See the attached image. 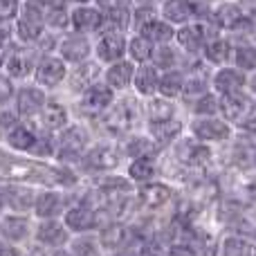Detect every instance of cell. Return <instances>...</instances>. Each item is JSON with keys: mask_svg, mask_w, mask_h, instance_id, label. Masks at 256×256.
<instances>
[{"mask_svg": "<svg viewBox=\"0 0 256 256\" xmlns=\"http://www.w3.org/2000/svg\"><path fill=\"white\" fill-rule=\"evenodd\" d=\"M97 130L88 122L74 120L68 128L56 132V160L54 162L63 164V166L76 168L88 148L97 142Z\"/></svg>", "mask_w": 256, "mask_h": 256, "instance_id": "1", "label": "cell"}, {"mask_svg": "<svg viewBox=\"0 0 256 256\" xmlns=\"http://www.w3.org/2000/svg\"><path fill=\"white\" fill-rule=\"evenodd\" d=\"M124 153H122L120 142L112 140H102L99 137L92 146L88 148V153L84 155V160L76 166V173L81 176H104V173H112L115 168H120V164L124 162Z\"/></svg>", "mask_w": 256, "mask_h": 256, "instance_id": "2", "label": "cell"}, {"mask_svg": "<svg viewBox=\"0 0 256 256\" xmlns=\"http://www.w3.org/2000/svg\"><path fill=\"white\" fill-rule=\"evenodd\" d=\"M117 97L106 84H97L90 90H86L81 97L72 99V112H74V120L79 122H88V124H97L112 106H115Z\"/></svg>", "mask_w": 256, "mask_h": 256, "instance_id": "3", "label": "cell"}, {"mask_svg": "<svg viewBox=\"0 0 256 256\" xmlns=\"http://www.w3.org/2000/svg\"><path fill=\"white\" fill-rule=\"evenodd\" d=\"M186 132L191 137H196L198 142L212 146H225L234 140L236 128L230 124L227 120H222L220 115L218 117H189L186 120Z\"/></svg>", "mask_w": 256, "mask_h": 256, "instance_id": "4", "label": "cell"}, {"mask_svg": "<svg viewBox=\"0 0 256 256\" xmlns=\"http://www.w3.org/2000/svg\"><path fill=\"white\" fill-rule=\"evenodd\" d=\"M168 153H171L173 162L180 164L184 171H198V168H204L212 164L216 150H214L212 146L198 142L196 137H191L189 132H184V135L168 148Z\"/></svg>", "mask_w": 256, "mask_h": 256, "instance_id": "5", "label": "cell"}, {"mask_svg": "<svg viewBox=\"0 0 256 256\" xmlns=\"http://www.w3.org/2000/svg\"><path fill=\"white\" fill-rule=\"evenodd\" d=\"M48 32L45 22V9L32 2H20L16 18H14V40L22 45H36V40Z\"/></svg>", "mask_w": 256, "mask_h": 256, "instance_id": "6", "label": "cell"}, {"mask_svg": "<svg viewBox=\"0 0 256 256\" xmlns=\"http://www.w3.org/2000/svg\"><path fill=\"white\" fill-rule=\"evenodd\" d=\"M40 58H43V54L36 50V45H22L14 40L2 72L16 84H27V81L34 79V72L38 68Z\"/></svg>", "mask_w": 256, "mask_h": 256, "instance_id": "7", "label": "cell"}, {"mask_svg": "<svg viewBox=\"0 0 256 256\" xmlns=\"http://www.w3.org/2000/svg\"><path fill=\"white\" fill-rule=\"evenodd\" d=\"M216 34H222L216 27H212L207 20H194L189 25H182L176 30V45L182 50V54L189 58H200L207 40Z\"/></svg>", "mask_w": 256, "mask_h": 256, "instance_id": "8", "label": "cell"}, {"mask_svg": "<svg viewBox=\"0 0 256 256\" xmlns=\"http://www.w3.org/2000/svg\"><path fill=\"white\" fill-rule=\"evenodd\" d=\"M68 74H70V66H68L61 56L50 54V56H43L38 61V68H36L32 81H34L38 88H43L48 94H63Z\"/></svg>", "mask_w": 256, "mask_h": 256, "instance_id": "9", "label": "cell"}, {"mask_svg": "<svg viewBox=\"0 0 256 256\" xmlns=\"http://www.w3.org/2000/svg\"><path fill=\"white\" fill-rule=\"evenodd\" d=\"M102 76H104V66L97 58H90V61H86V63L72 66L70 74H68V81H66V88H63V97H68L70 102L81 97L86 90L102 84Z\"/></svg>", "mask_w": 256, "mask_h": 256, "instance_id": "10", "label": "cell"}, {"mask_svg": "<svg viewBox=\"0 0 256 256\" xmlns=\"http://www.w3.org/2000/svg\"><path fill=\"white\" fill-rule=\"evenodd\" d=\"M48 99L50 94L43 88H38L34 81H27V84H18L12 108L22 122H36L43 112Z\"/></svg>", "mask_w": 256, "mask_h": 256, "instance_id": "11", "label": "cell"}, {"mask_svg": "<svg viewBox=\"0 0 256 256\" xmlns=\"http://www.w3.org/2000/svg\"><path fill=\"white\" fill-rule=\"evenodd\" d=\"M209 25L216 27L222 34H238L248 22V9L238 2V0H225V2H216L209 14Z\"/></svg>", "mask_w": 256, "mask_h": 256, "instance_id": "12", "label": "cell"}, {"mask_svg": "<svg viewBox=\"0 0 256 256\" xmlns=\"http://www.w3.org/2000/svg\"><path fill=\"white\" fill-rule=\"evenodd\" d=\"M128 32L120 30H102L94 36V58L102 63L104 68L110 66L115 61L126 58L128 52Z\"/></svg>", "mask_w": 256, "mask_h": 256, "instance_id": "13", "label": "cell"}, {"mask_svg": "<svg viewBox=\"0 0 256 256\" xmlns=\"http://www.w3.org/2000/svg\"><path fill=\"white\" fill-rule=\"evenodd\" d=\"M74 122V112H72V104L68 97H63V94H50L48 104H45L43 112H40V117L36 120V124H38L43 130L48 132H61L63 128H68Z\"/></svg>", "mask_w": 256, "mask_h": 256, "instance_id": "14", "label": "cell"}, {"mask_svg": "<svg viewBox=\"0 0 256 256\" xmlns=\"http://www.w3.org/2000/svg\"><path fill=\"white\" fill-rule=\"evenodd\" d=\"M56 56H61L70 68L90 61V58H94V38L92 36H86V34H79V32L70 30L68 34L61 36Z\"/></svg>", "mask_w": 256, "mask_h": 256, "instance_id": "15", "label": "cell"}, {"mask_svg": "<svg viewBox=\"0 0 256 256\" xmlns=\"http://www.w3.org/2000/svg\"><path fill=\"white\" fill-rule=\"evenodd\" d=\"M142 112H144V128L173 122L178 117H186L180 102H171V99H164L160 94L150 99H142Z\"/></svg>", "mask_w": 256, "mask_h": 256, "instance_id": "16", "label": "cell"}, {"mask_svg": "<svg viewBox=\"0 0 256 256\" xmlns=\"http://www.w3.org/2000/svg\"><path fill=\"white\" fill-rule=\"evenodd\" d=\"M97 7L104 14V30H120L130 34L132 20V0H97Z\"/></svg>", "mask_w": 256, "mask_h": 256, "instance_id": "17", "label": "cell"}, {"mask_svg": "<svg viewBox=\"0 0 256 256\" xmlns=\"http://www.w3.org/2000/svg\"><path fill=\"white\" fill-rule=\"evenodd\" d=\"M234 52H236L234 38L230 34H216L207 40L200 58L212 70H218V68H225V66H234Z\"/></svg>", "mask_w": 256, "mask_h": 256, "instance_id": "18", "label": "cell"}, {"mask_svg": "<svg viewBox=\"0 0 256 256\" xmlns=\"http://www.w3.org/2000/svg\"><path fill=\"white\" fill-rule=\"evenodd\" d=\"M212 90L218 97H232L238 92H248V74L236 66H225L214 70L212 74Z\"/></svg>", "mask_w": 256, "mask_h": 256, "instance_id": "19", "label": "cell"}, {"mask_svg": "<svg viewBox=\"0 0 256 256\" xmlns=\"http://www.w3.org/2000/svg\"><path fill=\"white\" fill-rule=\"evenodd\" d=\"M135 70L137 66L128 58H122V61H115L110 66L104 68V76L102 81L112 90L115 94H128L132 92V79H135Z\"/></svg>", "mask_w": 256, "mask_h": 256, "instance_id": "20", "label": "cell"}, {"mask_svg": "<svg viewBox=\"0 0 256 256\" xmlns=\"http://www.w3.org/2000/svg\"><path fill=\"white\" fill-rule=\"evenodd\" d=\"M63 222H66V227L70 232L86 234V232L92 230H102V214L79 200V202H72L70 209L63 214Z\"/></svg>", "mask_w": 256, "mask_h": 256, "instance_id": "21", "label": "cell"}, {"mask_svg": "<svg viewBox=\"0 0 256 256\" xmlns=\"http://www.w3.org/2000/svg\"><path fill=\"white\" fill-rule=\"evenodd\" d=\"M122 153H124L126 162L128 160H140V158H160L162 155V148L153 142V137L142 128V130H135L130 135H126L124 140L120 142Z\"/></svg>", "mask_w": 256, "mask_h": 256, "instance_id": "22", "label": "cell"}, {"mask_svg": "<svg viewBox=\"0 0 256 256\" xmlns=\"http://www.w3.org/2000/svg\"><path fill=\"white\" fill-rule=\"evenodd\" d=\"M70 209L68 204V196H63L61 191L56 189H43L36 194L34 200V214L40 218V220H56L58 216Z\"/></svg>", "mask_w": 256, "mask_h": 256, "instance_id": "23", "label": "cell"}, {"mask_svg": "<svg viewBox=\"0 0 256 256\" xmlns=\"http://www.w3.org/2000/svg\"><path fill=\"white\" fill-rule=\"evenodd\" d=\"M102 30H104V14L97 7V2L72 7V32H79V34L94 38Z\"/></svg>", "mask_w": 256, "mask_h": 256, "instance_id": "24", "label": "cell"}, {"mask_svg": "<svg viewBox=\"0 0 256 256\" xmlns=\"http://www.w3.org/2000/svg\"><path fill=\"white\" fill-rule=\"evenodd\" d=\"M160 18L171 22L173 27H182L198 20V9L196 0H162L160 2Z\"/></svg>", "mask_w": 256, "mask_h": 256, "instance_id": "25", "label": "cell"}, {"mask_svg": "<svg viewBox=\"0 0 256 256\" xmlns=\"http://www.w3.org/2000/svg\"><path fill=\"white\" fill-rule=\"evenodd\" d=\"M36 142H38V126H36L34 122H20V124L4 137V146L20 155H32Z\"/></svg>", "mask_w": 256, "mask_h": 256, "instance_id": "26", "label": "cell"}, {"mask_svg": "<svg viewBox=\"0 0 256 256\" xmlns=\"http://www.w3.org/2000/svg\"><path fill=\"white\" fill-rule=\"evenodd\" d=\"M132 238H135V232L130 227H126L124 222H108V225H104L99 230V245L115 254L130 248Z\"/></svg>", "mask_w": 256, "mask_h": 256, "instance_id": "27", "label": "cell"}, {"mask_svg": "<svg viewBox=\"0 0 256 256\" xmlns=\"http://www.w3.org/2000/svg\"><path fill=\"white\" fill-rule=\"evenodd\" d=\"M144 130L153 137V142L162 148V153H166V150L186 132V117H178V120L164 122V124H158V126H146Z\"/></svg>", "mask_w": 256, "mask_h": 256, "instance_id": "28", "label": "cell"}, {"mask_svg": "<svg viewBox=\"0 0 256 256\" xmlns=\"http://www.w3.org/2000/svg\"><path fill=\"white\" fill-rule=\"evenodd\" d=\"M34 200L36 191L25 184H7L0 189V204H7L12 212H30V209H34Z\"/></svg>", "mask_w": 256, "mask_h": 256, "instance_id": "29", "label": "cell"}, {"mask_svg": "<svg viewBox=\"0 0 256 256\" xmlns=\"http://www.w3.org/2000/svg\"><path fill=\"white\" fill-rule=\"evenodd\" d=\"M160 76H162V72H160L153 63L137 66L135 79H132V94L140 99L155 97V94L160 92Z\"/></svg>", "mask_w": 256, "mask_h": 256, "instance_id": "30", "label": "cell"}, {"mask_svg": "<svg viewBox=\"0 0 256 256\" xmlns=\"http://www.w3.org/2000/svg\"><path fill=\"white\" fill-rule=\"evenodd\" d=\"M162 158V155H160ZM160 158H140V160H128L126 164V178L135 186H144L155 182L160 173Z\"/></svg>", "mask_w": 256, "mask_h": 256, "instance_id": "31", "label": "cell"}, {"mask_svg": "<svg viewBox=\"0 0 256 256\" xmlns=\"http://www.w3.org/2000/svg\"><path fill=\"white\" fill-rule=\"evenodd\" d=\"M38 245L43 248H63L70 240V230L66 227L63 220H40L34 232Z\"/></svg>", "mask_w": 256, "mask_h": 256, "instance_id": "32", "label": "cell"}, {"mask_svg": "<svg viewBox=\"0 0 256 256\" xmlns=\"http://www.w3.org/2000/svg\"><path fill=\"white\" fill-rule=\"evenodd\" d=\"M173 198V191L168 184H164V182L155 180L150 182V184H144L137 189V202H142L146 209H160L164 207V204L168 202V200Z\"/></svg>", "mask_w": 256, "mask_h": 256, "instance_id": "33", "label": "cell"}, {"mask_svg": "<svg viewBox=\"0 0 256 256\" xmlns=\"http://www.w3.org/2000/svg\"><path fill=\"white\" fill-rule=\"evenodd\" d=\"M186 63H189V56H184V54H182V50L178 48L176 43H168V45H160V48H155L153 66L158 68L160 72H168V70H176V68H182V70H184Z\"/></svg>", "mask_w": 256, "mask_h": 256, "instance_id": "34", "label": "cell"}, {"mask_svg": "<svg viewBox=\"0 0 256 256\" xmlns=\"http://www.w3.org/2000/svg\"><path fill=\"white\" fill-rule=\"evenodd\" d=\"M132 182L128 180L126 176H117V173H104V176L94 178V189L102 191L106 198H120V196H126L132 191Z\"/></svg>", "mask_w": 256, "mask_h": 256, "instance_id": "35", "label": "cell"}, {"mask_svg": "<svg viewBox=\"0 0 256 256\" xmlns=\"http://www.w3.org/2000/svg\"><path fill=\"white\" fill-rule=\"evenodd\" d=\"M184 84H186V70L176 68V70L162 72L160 76V97L171 99V102H180L182 92H184Z\"/></svg>", "mask_w": 256, "mask_h": 256, "instance_id": "36", "label": "cell"}, {"mask_svg": "<svg viewBox=\"0 0 256 256\" xmlns=\"http://www.w3.org/2000/svg\"><path fill=\"white\" fill-rule=\"evenodd\" d=\"M153 54H155V45L146 36L142 34L128 36V52H126L128 61H132L135 66H146V63H153Z\"/></svg>", "mask_w": 256, "mask_h": 256, "instance_id": "37", "label": "cell"}, {"mask_svg": "<svg viewBox=\"0 0 256 256\" xmlns=\"http://www.w3.org/2000/svg\"><path fill=\"white\" fill-rule=\"evenodd\" d=\"M140 34L146 36V38H148L155 48H160V45H168V43H176V27H173L171 22H166L164 18H160V16L155 18V20H150L148 25L140 32Z\"/></svg>", "mask_w": 256, "mask_h": 256, "instance_id": "38", "label": "cell"}, {"mask_svg": "<svg viewBox=\"0 0 256 256\" xmlns=\"http://www.w3.org/2000/svg\"><path fill=\"white\" fill-rule=\"evenodd\" d=\"M184 115L189 117H218L220 115V97L216 92H207L202 97H198L196 102H191L189 106H184Z\"/></svg>", "mask_w": 256, "mask_h": 256, "instance_id": "39", "label": "cell"}, {"mask_svg": "<svg viewBox=\"0 0 256 256\" xmlns=\"http://www.w3.org/2000/svg\"><path fill=\"white\" fill-rule=\"evenodd\" d=\"M45 22L50 32L56 34H68L72 30V7L66 2H58L45 12Z\"/></svg>", "mask_w": 256, "mask_h": 256, "instance_id": "40", "label": "cell"}, {"mask_svg": "<svg viewBox=\"0 0 256 256\" xmlns=\"http://www.w3.org/2000/svg\"><path fill=\"white\" fill-rule=\"evenodd\" d=\"M0 234L7 240H22L30 234V220L25 216H4L0 222Z\"/></svg>", "mask_w": 256, "mask_h": 256, "instance_id": "41", "label": "cell"}, {"mask_svg": "<svg viewBox=\"0 0 256 256\" xmlns=\"http://www.w3.org/2000/svg\"><path fill=\"white\" fill-rule=\"evenodd\" d=\"M234 66L245 74L256 72V43H238L234 52Z\"/></svg>", "mask_w": 256, "mask_h": 256, "instance_id": "42", "label": "cell"}, {"mask_svg": "<svg viewBox=\"0 0 256 256\" xmlns=\"http://www.w3.org/2000/svg\"><path fill=\"white\" fill-rule=\"evenodd\" d=\"M254 248L243 236H227L222 243V256H252Z\"/></svg>", "mask_w": 256, "mask_h": 256, "instance_id": "43", "label": "cell"}, {"mask_svg": "<svg viewBox=\"0 0 256 256\" xmlns=\"http://www.w3.org/2000/svg\"><path fill=\"white\" fill-rule=\"evenodd\" d=\"M70 252L74 256H102V245H99V238L79 236L76 240H72Z\"/></svg>", "mask_w": 256, "mask_h": 256, "instance_id": "44", "label": "cell"}, {"mask_svg": "<svg viewBox=\"0 0 256 256\" xmlns=\"http://www.w3.org/2000/svg\"><path fill=\"white\" fill-rule=\"evenodd\" d=\"M20 122L22 120L16 115V110H14L12 106L0 108V142H4V137H7L14 128L20 124Z\"/></svg>", "mask_w": 256, "mask_h": 256, "instance_id": "45", "label": "cell"}, {"mask_svg": "<svg viewBox=\"0 0 256 256\" xmlns=\"http://www.w3.org/2000/svg\"><path fill=\"white\" fill-rule=\"evenodd\" d=\"M16 88H18L16 81H12L4 72H0V108L12 106L14 97H16Z\"/></svg>", "mask_w": 256, "mask_h": 256, "instance_id": "46", "label": "cell"}, {"mask_svg": "<svg viewBox=\"0 0 256 256\" xmlns=\"http://www.w3.org/2000/svg\"><path fill=\"white\" fill-rule=\"evenodd\" d=\"M22 0H0V20H14Z\"/></svg>", "mask_w": 256, "mask_h": 256, "instance_id": "47", "label": "cell"}, {"mask_svg": "<svg viewBox=\"0 0 256 256\" xmlns=\"http://www.w3.org/2000/svg\"><path fill=\"white\" fill-rule=\"evenodd\" d=\"M168 256H198V252L191 243H171L168 245Z\"/></svg>", "mask_w": 256, "mask_h": 256, "instance_id": "48", "label": "cell"}, {"mask_svg": "<svg viewBox=\"0 0 256 256\" xmlns=\"http://www.w3.org/2000/svg\"><path fill=\"white\" fill-rule=\"evenodd\" d=\"M25 2H32V4H36V7H40V9H45V12H48L50 7L63 2V0H25Z\"/></svg>", "mask_w": 256, "mask_h": 256, "instance_id": "49", "label": "cell"}, {"mask_svg": "<svg viewBox=\"0 0 256 256\" xmlns=\"http://www.w3.org/2000/svg\"><path fill=\"white\" fill-rule=\"evenodd\" d=\"M248 92L256 99V72H252V74H248Z\"/></svg>", "mask_w": 256, "mask_h": 256, "instance_id": "50", "label": "cell"}, {"mask_svg": "<svg viewBox=\"0 0 256 256\" xmlns=\"http://www.w3.org/2000/svg\"><path fill=\"white\" fill-rule=\"evenodd\" d=\"M0 256H18V252L7 243H0Z\"/></svg>", "mask_w": 256, "mask_h": 256, "instance_id": "51", "label": "cell"}, {"mask_svg": "<svg viewBox=\"0 0 256 256\" xmlns=\"http://www.w3.org/2000/svg\"><path fill=\"white\" fill-rule=\"evenodd\" d=\"M66 4H70V7H81V4H94L97 0H63Z\"/></svg>", "mask_w": 256, "mask_h": 256, "instance_id": "52", "label": "cell"}, {"mask_svg": "<svg viewBox=\"0 0 256 256\" xmlns=\"http://www.w3.org/2000/svg\"><path fill=\"white\" fill-rule=\"evenodd\" d=\"M115 256H142V252H135V250L126 248V250H122V252H117Z\"/></svg>", "mask_w": 256, "mask_h": 256, "instance_id": "53", "label": "cell"}, {"mask_svg": "<svg viewBox=\"0 0 256 256\" xmlns=\"http://www.w3.org/2000/svg\"><path fill=\"white\" fill-rule=\"evenodd\" d=\"M52 256H74V254H72L70 250H56V252H54Z\"/></svg>", "mask_w": 256, "mask_h": 256, "instance_id": "54", "label": "cell"}, {"mask_svg": "<svg viewBox=\"0 0 256 256\" xmlns=\"http://www.w3.org/2000/svg\"><path fill=\"white\" fill-rule=\"evenodd\" d=\"M252 168L256 171V148H254V158H252Z\"/></svg>", "mask_w": 256, "mask_h": 256, "instance_id": "55", "label": "cell"}, {"mask_svg": "<svg viewBox=\"0 0 256 256\" xmlns=\"http://www.w3.org/2000/svg\"><path fill=\"white\" fill-rule=\"evenodd\" d=\"M252 248H254V252H256V230H254V240H252Z\"/></svg>", "mask_w": 256, "mask_h": 256, "instance_id": "56", "label": "cell"}, {"mask_svg": "<svg viewBox=\"0 0 256 256\" xmlns=\"http://www.w3.org/2000/svg\"><path fill=\"white\" fill-rule=\"evenodd\" d=\"M252 256H256V252H252Z\"/></svg>", "mask_w": 256, "mask_h": 256, "instance_id": "57", "label": "cell"}]
</instances>
